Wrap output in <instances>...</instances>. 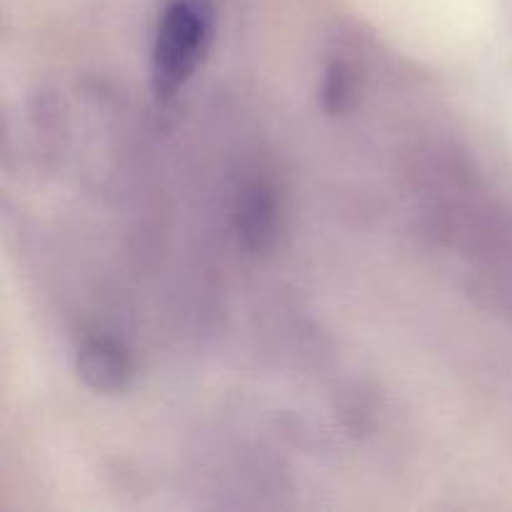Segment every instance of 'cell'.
Masks as SVG:
<instances>
[{
    "instance_id": "3957f363",
    "label": "cell",
    "mask_w": 512,
    "mask_h": 512,
    "mask_svg": "<svg viewBox=\"0 0 512 512\" xmlns=\"http://www.w3.org/2000/svg\"><path fill=\"white\" fill-rule=\"evenodd\" d=\"M238 228L250 250H265L273 245L278 230V203L273 190L265 185H253L240 203Z\"/></svg>"
},
{
    "instance_id": "7a4b0ae2",
    "label": "cell",
    "mask_w": 512,
    "mask_h": 512,
    "mask_svg": "<svg viewBox=\"0 0 512 512\" xmlns=\"http://www.w3.org/2000/svg\"><path fill=\"white\" fill-rule=\"evenodd\" d=\"M75 370L95 393H120L133 378V358L110 335H88L78 345Z\"/></svg>"
},
{
    "instance_id": "6da1fadb",
    "label": "cell",
    "mask_w": 512,
    "mask_h": 512,
    "mask_svg": "<svg viewBox=\"0 0 512 512\" xmlns=\"http://www.w3.org/2000/svg\"><path fill=\"white\" fill-rule=\"evenodd\" d=\"M215 28L213 0H168L153 43L150 78L158 98H173L198 73Z\"/></svg>"
},
{
    "instance_id": "277c9868",
    "label": "cell",
    "mask_w": 512,
    "mask_h": 512,
    "mask_svg": "<svg viewBox=\"0 0 512 512\" xmlns=\"http://www.w3.org/2000/svg\"><path fill=\"white\" fill-rule=\"evenodd\" d=\"M358 100V73L348 60H333L325 68L320 105L328 115H345Z\"/></svg>"
}]
</instances>
